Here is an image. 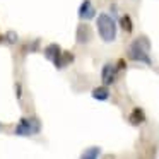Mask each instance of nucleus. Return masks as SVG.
Here are the masks:
<instances>
[{
  "instance_id": "obj_4",
  "label": "nucleus",
  "mask_w": 159,
  "mask_h": 159,
  "mask_svg": "<svg viewBox=\"0 0 159 159\" xmlns=\"http://www.w3.org/2000/svg\"><path fill=\"white\" fill-rule=\"evenodd\" d=\"M118 72H120V70H118L115 65H111V63H106V65L103 67V72H101V79H103L104 86H111V84L116 82Z\"/></svg>"
},
{
  "instance_id": "obj_8",
  "label": "nucleus",
  "mask_w": 159,
  "mask_h": 159,
  "mask_svg": "<svg viewBox=\"0 0 159 159\" xmlns=\"http://www.w3.org/2000/svg\"><path fill=\"white\" fill-rule=\"evenodd\" d=\"M77 38H79V43H87V41H89V38H91V31H89V28H87V26H80Z\"/></svg>"
},
{
  "instance_id": "obj_6",
  "label": "nucleus",
  "mask_w": 159,
  "mask_h": 159,
  "mask_svg": "<svg viewBox=\"0 0 159 159\" xmlns=\"http://www.w3.org/2000/svg\"><path fill=\"white\" fill-rule=\"evenodd\" d=\"M128 120H130L132 125H140V123H144V121H145L144 110H142V108H134V111L130 113Z\"/></svg>"
},
{
  "instance_id": "obj_9",
  "label": "nucleus",
  "mask_w": 159,
  "mask_h": 159,
  "mask_svg": "<svg viewBox=\"0 0 159 159\" xmlns=\"http://www.w3.org/2000/svg\"><path fill=\"white\" fill-rule=\"evenodd\" d=\"M120 26L123 28V31H125V33H132V31H134V24H132L130 16H121V19H120Z\"/></svg>"
},
{
  "instance_id": "obj_5",
  "label": "nucleus",
  "mask_w": 159,
  "mask_h": 159,
  "mask_svg": "<svg viewBox=\"0 0 159 159\" xmlns=\"http://www.w3.org/2000/svg\"><path fill=\"white\" fill-rule=\"evenodd\" d=\"M94 16H96V9L91 4V0H84L79 7V17L89 21V19H94Z\"/></svg>"
},
{
  "instance_id": "obj_3",
  "label": "nucleus",
  "mask_w": 159,
  "mask_h": 159,
  "mask_svg": "<svg viewBox=\"0 0 159 159\" xmlns=\"http://www.w3.org/2000/svg\"><path fill=\"white\" fill-rule=\"evenodd\" d=\"M36 132H39V123L38 121H31V120H26V118H22L21 121H19L17 128H16V134L19 135H33L36 134Z\"/></svg>"
},
{
  "instance_id": "obj_1",
  "label": "nucleus",
  "mask_w": 159,
  "mask_h": 159,
  "mask_svg": "<svg viewBox=\"0 0 159 159\" xmlns=\"http://www.w3.org/2000/svg\"><path fill=\"white\" fill-rule=\"evenodd\" d=\"M96 28L104 43H113L116 39V22L110 14H99L96 19Z\"/></svg>"
},
{
  "instance_id": "obj_11",
  "label": "nucleus",
  "mask_w": 159,
  "mask_h": 159,
  "mask_svg": "<svg viewBox=\"0 0 159 159\" xmlns=\"http://www.w3.org/2000/svg\"><path fill=\"white\" fill-rule=\"evenodd\" d=\"M125 67H127V63H125V60H118V62H116V69H118V70H123Z\"/></svg>"
},
{
  "instance_id": "obj_7",
  "label": "nucleus",
  "mask_w": 159,
  "mask_h": 159,
  "mask_svg": "<svg viewBox=\"0 0 159 159\" xmlns=\"http://www.w3.org/2000/svg\"><path fill=\"white\" fill-rule=\"evenodd\" d=\"M93 98L98 101H106L108 98H110V91H108L106 86H99V87H94L93 89Z\"/></svg>"
},
{
  "instance_id": "obj_2",
  "label": "nucleus",
  "mask_w": 159,
  "mask_h": 159,
  "mask_svg": "<svg viewBox=\"0 0 159 159\" xmlns=\"http://www.w3.org/2000/svg\"><path fill=\"white\" fill-rule=\"evenodd\" d=\"M128 55H130L132 60L135 62H142L151 65V57H149V41L145 38H139L132 43L130 50H128Z\"/></svg>"
},
{
  "instance_id": "obj_10",
  "label": "nucleus",
  "mask_w": 159,
  "mask_h": 159,
  "mask_svg": "<svg viewBox=\"0 0 159 159\" xmlns=\"http://www.w3.org/2000/svg\"><path fill=\"white\" fill-rule=\"evenodd\" d=\"M99 147H94V149H89L87 152H84L82 154V157H98L99 156Z\"/></svg>"
}]
</instances>
